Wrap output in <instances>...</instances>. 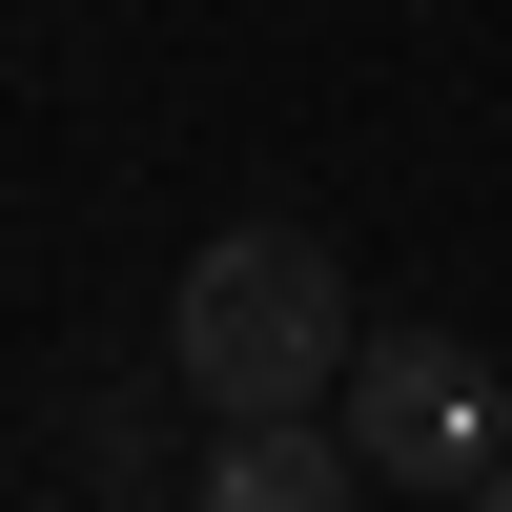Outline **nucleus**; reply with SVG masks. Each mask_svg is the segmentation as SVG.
<instances>
[{
    "label": "nucleus",
    "instance_id": "nucleus-1",
    "mask_svg": "<svg viewBox=\"0 0 512 512\" xmlns=\"http://www.w3.org/2000/svg\"><path fill=\"white\" fill-rule=\"evenodd\" d=\"M349 349H369V308H349V246L328 226H226L164 287V369H185L205 431H226V410H328Z\"/></svg>",
    "mask_w": 512,
    "mask_h": 512
},
{
    "label": "nucleus",
    "instance_id": "nucleus-3",
    "mask_svg": "<svg viewBox=\"0 0 512 512\" xmlns=\"http://www.w3.org/2000/svg\"><path fill=\"white\" fill-rule=\"evenodd\" d=\"M205 492L226 512H349L369 451H349V410H226V431H205Z\"/></svg>",
    "mask_w": 512,
    "mask_h": 512
},
{
    "label": "nucleus",
    "instance_id": "nucleus-2",
    "mask_svg": "<svg viewBox=\"0 0 512 512\" xmlns=\"http://www.w3.org/2000/svg\"><path fill=\"white\" fill-rule=\"evenodd\" d=\"M349 451H369V492H451V451L492 431V369L451 349V328H390V349H349Z\"/></svg>",
    "mask_w": 512,
    "mask_h": 512
},
{
    "label": "nucleus",
    "instance_id": "nucleus-4",
    "mask_svg": "<svg viewBox=\"0 0 512 512\" xmlns=\"http://www.w3.org/2000/svg\"><path fill=\"white\" fill-rule=\"evenodd\" d=\"M451 492H472V512H512V410H492L472 451H451Z\"/></svg>",
    "mask_w": 512,
    "mask_h": 512
}]
</instances>
